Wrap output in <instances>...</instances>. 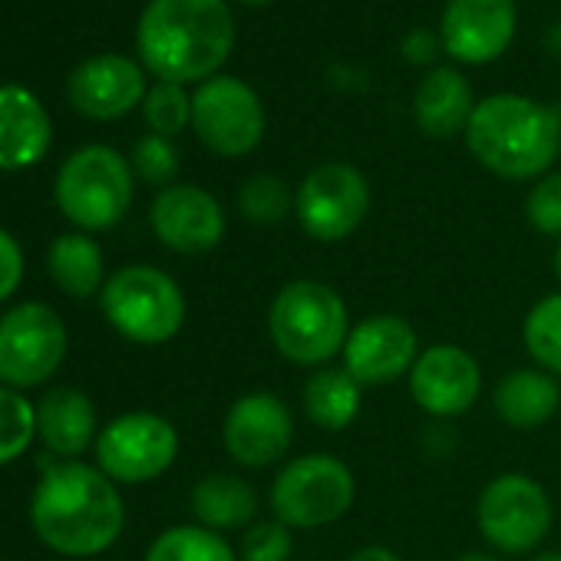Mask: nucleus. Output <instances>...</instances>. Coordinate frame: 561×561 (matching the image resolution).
I'll list each match as a JSON object with an SVG mask.
<instances>
[{
  "label": "nucleus",
  "instance_id": "nucleus-17",
  "mask_svg": "<svg viewBox=\"0 0 561 561\" xmlns=\"http://www.w3.org/2000/svg\"><path fill=\"white\" fill-rule=\"evenodd\" d=\"M515 37L512 0H449L443 11V47L459 64H489Z\"/></svg>",
  "mask_w": 561,
  "mask_h": 561
},
{
  "label": "nucleus",
  "instance_id": "nucleus-40",
  "mask_svg": "<svg viewBox=\"0 0 561 561\" xmlns=\"http://www.w3.org/2000/svg\"><path fill=\"white\" fill-rule=\"evenodd\" d=\"M551 267H554V277H558V285H561V238H558V248L551 254Z\"/></svg>",
  "mask_w": 561,
  "mask_h": 561
},
{
  "label": "nucleus",
  "instance_id": "nucleus-11",
  "mask_svg": "<svg viewBox=\"0 0 561 561\" xmlns=\"http://www.w3.org/2000/svg\"><path fill=\"white\" fill-rule=\"evenodd\" d=\"M179 456V430L159 413H123L96 436L100 469L123 485H142L172 469Z\"/></svg>",
  "mask_w": 561,
  "mask_h": 561
},
{
  "label": "nucleus",
  "instance_id": "nucleus-30",
  "mask_svg": "<svg viewBox=\"0 0 561 561\" xmlns=\"http://www.w3.org/2000/svg\"><path fill=\"white\" fill-rule=\"evenodd\" d=\"M295 554V528L271 518H257L241 531L238 558L241 561H291Z\"/></svg>",
  "mask_w": 561,
  "mask_h": 561
},
{
  "label": "nucleus",
  "instance_id": "nucleus-10",
  "mask_svg": "<svg viewBox=\"0 0 561 561\" xmlns=\"http://www.w3.org/2000/svg\"><path fill=\"white\" fill-rule=\"evenodd\" d=\"M67 357V328L44 301L18 305L0 318V380L11 390L41 387Z\"/></svg>",
  "mask_w": 561,
  "mask_h": 561
},
{
  "label": "nucleus",
  "instance_id": "nucleus-37",
  "mask_svg": "<svg viewBox=\"0 0 561 561\" xmlns=\"http://www.w3.org/2000/svg\"><path fill=\"white\" fill-rule=\"evenodd\" d=\"M545 47H548V54L561 57V24H554V27L545 34Z\"/></svg>",
  "mask_w": 561,
  "mask_h": 561
},
{
  "label": "nucleus",
  "instance_id": "nucleus-41",
  "mask_svg": "<svg viewBox=\"0 0 561 561\" xmlns=\"http://www.w3.org/2000/svg\"><path fill=\"white\" fill-rule=\"evenodd\" d=\"M241 4H251V8H261V4H271V0H241Z\"/></svg>",
  "mask_w": 561,
  "mask_h": 561
},
{
  "label": "nucleus",
  "instance_id": "nucleus-29",
  "mask_svg": "<svg viewBox=\"0 0 561 561\" xmlns=\"http://www.w3.org/2000/svg\"><path fill=\"white\" fill-rule=\"evenodd\" d=\"M37 436V407L18 390L0 387V466L14 462Z\"/></svg>",
  "mask_w": 561,
  "mask_h": 561
},
{
  "label": "nucleus",
  "instance_id": "nucleus-28",
  "mask_svg": "<svg viewBox=\"0 0 561 561\" xmlns=\"http://www.w3.org/2000/svg\"><path fill=\"white\" fill-rule=\"evenodd\" d=\"M295 195L298 188H291L288 179H280L274 172H257L238 185L234 205L244 221L271 228V225H280L288 215H295Z\"/></svg>",
  "mask_w": 561,
  "mask_h": 561
},
{
  "label": "nucleus",
  "instance_id": "nucleus-6",
  "mask_svg": "<svg viewBox=\"0 0 561 561\" xmlns=\"http://www.w3.org/2000/svg\"><path fill=\"white\" fill-rule=\"evenodd\" d=\"M357 499L354 469L331 453H305L277 469L267 502L277 522L295 531H314L341 522Z\"/></svg>",
  "mask_w": 561,
  "mask_h": 561
},
{
  "label": "nucleus",
  "instance_id": "nucleus-34",
  "mask_svg": "<svg viewBox=\"0 0 561 561\" xmlns=\"http://www.w3.org/2000/svg\"><path fill=\"white\" fill-rule=\"evenodd\" d=\"M24 280V251L21 244L0 228V301H8Z\"/></svg>",
  "mask_w": 561,
  "mask_h": 561
},
{
  "label": "nucleus",
  "instance_id": "nucleus-38",
  "mask_svg": "<svg viewBox=\"0 0 561 561\" xmlns=\"http://www.w3.org/2000/svg\"><path fill=\"white\" fill-rule=\"evenodd\" d=\"M528 561H561V548H538L535 554H528Z\"/></svg>",
  "mask_w": 561,
  "mask_h": 561
},
{
  "label": "nucleus",
  "instance_id": "nucleus-20",
  "mask_svg": "<svg viewBox=\"0 0 561 561\" xmlns=\"http://www.w3.org/2000/svg\"><path fill=\"white\" fill-rule=\"evenodd\" d=\"M492 410L508 430H541L561 410V383L538 367H515L495 383Z\"/></svg>",
  "mask_w": 561,
  "mask_h": 561
},
{
  "label": "nucleus",
  "instance_id": "nucleus-15",
  "mask_svg": "<svg viewBox=\"0 0 561 561\" xmlns=\"http://www.w3.org/2000/svg\"><path fill=\"white\" fill-rule=\"evenodd\" d=\"M413 403L436 420L469 413L482 393V367L459 344H430L407 377Z\"/></svg>",
  "mask_w": 561,
  "mask_h": 561
},
{
  "label": "nucleus",
  "instance_id": "nucleus-27",
  "mask_svg": "<svg viewBox=\"0 0 561 561\" xmlns=\"http://www.w3.org/2000/svg\"><path fill=\"white\" fill-rule=\"evenodd\" d=\"M522 347L531 367L561 377V291L535 301L522 321Z\"/></svg>",
  "mask_w": 561,
  "mask_h": 561
},
{
  "label": "nucleus",
  "instance_id": "nucleus-32",
  "mask_svg": "<svg viewBox=\"0 0 561 561\" xmlns=\"http://www.w3.org/2000/svg\"><path fill=\"white\" fill-rule=\"evenodd\" d=\"M525 221L548 238H561V172L541 175L525 195Z\"/></svg>",
  "mask_w": 561,
  "mask_h": 561
},
{
  "label": "nucleus",
  "instance_id": "nucleus-31",
  "mask_svg": "<svg viewBox=\"0 0 561 561\" xmlns=\"http://www.w3.org/2000/svg\"><path fill=\"white\" fill-rule=\"evenodd\" d=\"M146 123L156 136H175L192 123V100L179 83H159L142 100Z\"/></svg>",
  "mask_w": 561,
  "mask_h": 561
},
{
  "label": "nucleus",
  "instance_id": "nucleus-25",
  "mask_svg": "<svg viewBox=\"0 0 561 561\" xmlns=\"http://www.w3.org/2000/svg\"><path fill=\"white\" fill-rule=\"evenodd\" d=\"M50 274L57 280V288L70 298H93L96 291H103V251L90 234L70 231L60 234L50 244Z\"/></svg>",
  "mask_w": 561,
  "mask_h": 561
},
{
  "label": "nucleus",
  "instance_id": "nucleus-36",
  "mask_svg": "<svg viewBox=\"0 0 561 561\" xmlns=\"http://www.w3.org/2000/svg\"><path fill=\"white\" fill-rule=\"evenodd\" d=\"M347 561H403V558L387 545H360L357 551L347 554Z\"/></svg>",
  "mask_w": 561,
  "mask_h": 561
},
{
  "label": "nucleus",
  "instance_id": "nucleus-24",
  "mask_svg": "<svg viewBox=\"0 0 561 561\" xmlns=\"http://www.w3.org/2000/svg\"><path fill=\"white\" fill-rule=\"evenodd\" d=\"M301 407L311 426L324 433H344L357 423L364 407V387L344 367H318L308 374Z\"/></svg>",
  "mask_w": 561,
  "mask_h": 561
},
{
  "label": "nucleus",
  "instance_id": "nucleus-13",
  "mask_svg": "<svg viewBox=\"0 0 561 561\" xmlns=\"http://www.w3.org/2000/svg\"><path fill=\"white\" fill-rule=\"evenodd\" d=\"M295 413L271 390L241 393L221 423V443L234 466L267 469L285 462L295 446Z\"/></svg>",
  "mask_w": 561,
  "mask_h": 561
},
{
  "label": "nucleus",
  "instance_id": "nucleus-35",
  "mask_svg": "<svg viewBox=\"0 0 561 561\" xmlns=\"http://www.w3.org/2000/svg\"><path fill=\"white\" fill-rule=\"evenodd\" d=\"M439 44H443V41H439L433 31L416 27V31H410V34L403 37L400 54H403V60H407V64H413V67H426V64H433V60H436Z\"/></svg>",
  "mask_w": 561,
  "mask_h": 561
},
{
  "label": "nucleus",
  "instance_id": "nucleus-18",
  "mask_svg": "<svg viewBox=\"0 0 561 561\" xmlns=\"http://www.w3.org/2000/svg\"><path fill=\"white\" fill-rule=\"evenodd\" d=\"M146 100V77L129 57L103 54L70 77V103L90 119H119Z\"/></svg>",
  "mask_w": 561,
  "mask_h": 561
},
{
  "label": "nucleus",
  "instance_id": "nucleus-16",
  "mask_svg": "<svg viewBox=\"0 0 561 561\" xmlns=\"http://www.w3.org/2000/svg\"><path fill=\"white\" fill-rule=\"evenodd\" d=\"M156 238L175 254H208L221 244L228 218L221 202L202 185H169L149 211Z\"/></svg>",
  "mask_w": 561,
  "mask_h": 561
},
{
  "label": "nucleus",
  "instance_id": "nucleus-33",
  "mask_svg": "<svg viewBox=\"0 0 561 561\" xmlns=\"http://www.w3.org/2000/svg\"><path fill=\"white\" fill-rule=\"evenodd\" d=\"M133 169H136L146 182L169 188L172 179L179 175V149L172 146V139L152 133V136H146V139L136 142Z\"/></svg>",
  "mask_w": 561,
  "mask_h": 561
},
{
  "label": "nucleus",
  "instance_id": "nucleus-23",
  "mask_svg": "<svg viewBox=\"0 0 561 561\" xmlns=\"http://www.w3.org/2000/svg\"><path fill=\"white\" fill-rule=\"evenodd\" d=\"M195 525L211 531H244L257 522V492L248 479L234 472H208L192 485L188 495Z\"/></svg>",
  "mask_w": 561,
  "mask_h": 561
},
{
  "label": "nucleus",
  "instance_id": "nucleus-7",
  "mask_svg": "<svg viewBox=\"0 0 561 561\" xmlns=\"http://www.w3.org/2000/svg\"><path fill=\"white\" fill-rule=\"evenodd\" d=\"M476 525L495 554H535L554 525V505L535 476L499 472L476 499Z\"/></svg>",
  "mask_w": 561,
  "mask_h": 561
},
{
  "label": "nucleus",
  "instance_id": "nucleus-9",
  "mask_svg": "<svg viewBox=\"0 0 561 561\" xmlns=\"http://www.w3.org/2000/svg\"><path fill=\"white\" fill-rule=\"evenodd\" d=\"M370 211V182L351 162L314 165L295 195V218L301 231L321 244L347 241Z\"/></svg>",
  "mask_w": 561,
  "mask_h": 561
},
{
  "label": "nucleus",
  "instance_id": "nucleus-26",
  "mask_svg": "<svg viewBox=\"0 0 561 561\" xmlns=\"http://www.w3.org/2000/svg\"><path fill=\"white\" fill-rule=\"evenodd\" d=\"M146 561H241L221 531L205 525H172L156 535Z\"/></svg>",
  "mask_w": 561,
  "mask_h": 561
},
{
  "label": "nucleus",
  "instance_id": "nucleus-2",
  "mask_svg": "<svg viewBox=\"0 0 561 561\" xmlns=\"http://www.w3.org/2000/svg\"><path fill=\"white\" fill-rule=\"evenodd\" d=\"M136 44L162 83L182 87L221 70L234 44V21L225 0H149Z\"/></svg>",
  "mask_w": 561,
  "mask_h": 561
},
{
  "label": "nucleus",
  "instance_id": "nucleus-21",
  "mask_svg": "<svg viewBox=\"0 0 561 561\" xmlns=\"http://www.w3.org/2000/svg\"><path fill=\"white\" fill-rule=\"evenodd\" d=\"M472 113H476L472 87L459 70L439 67L420 80L416 100H413V116L426 136H433V139H453L459 133L466 136Z\"/></svg>",
  "mask_w": 561,
  "mask_h": 561
},
{
  "label": "nucleus",
  "instance_id": "nucleus-1",
  "mask_svg": "<svg viewBox=\"0 0 561 561\" xmlns=\"http://www.w3.org/2000/svg\"><path fill=\"white\" fill-rule=\"evenodd\" d=\"M31 522L37 538L70 558L106 551L123 525L126 508L116 482L87 462H50L34 489Z\"/></svg>",
  "mask_w": 561,
  "mask_h": 561
},
{
  "label": "nucleus",
  "instance_id": "nucleus-19",
  "mask_svg": "<svg viewBox=\"0 0 561 561\" xmlns=\"http://www.w3.org/2000/svg\"><path fill=\"white\" fill-rule=\"evenodd\" d=\"M50 149V116L24 87H0V169H31Z\"/></svg>",
  "mask_w": 561,
  "mask_h": 561
},
{
  "label": "nucleus",
  "instance_id": "nucleus-5",
  "mask_svg": "<svg viewBox=\"0 0 561 561\" xmlns=\"http://www.w3.org/2000/svg\"><path fill=\"white\" fill-rule=\"evenodd\" d=\"M100 308L110 328L142 347L172 341L185 324V295L175 277L152 264H126L106 277Z\"/></svg>",
  "mask_w": 561,
  "mask_h": 561
},
{
  "label": "nucleus",
  "instance_id": "nucleus-22",
  "mask_svg": "<svg viewBox=\"0 0 561 561\" xmlns=\"http://www.w3.org/2000/svg\"><path fill=\"white\" fill-rule=\"evenodd\" d=\"M37 433L44 446L64 459H73L93 446L96 433V407L83 390L60 387L44 397L37 407Z\"/></svg>",
  "mask_w": 561,
  "mask_h": 561
},
{
  "label": "nucleus",
  "instance_id": "nucleus-12",
  "mask_svg": "<svg viewBox=\"0 0 561 561\" xmlns=\"http://www.w3.org/2000/svg\"><path fill=\"white\" fill-rule=\"evenodd\" d=\"M264 106L257 93L234 77H211L192 96V129L215 156L238 159L264 139Z\"/></svg>",
  "mask_w": 561,
  "mask_h": 561
},
{
  "label": "nucleus",
  "instance_id": "nucleus-8",
  "mask_svg": "<svg viewBox=\"0 0 561 561\" xmlns=\"http://www.w3.org/2000/svg\"><path fill=\"white\" fill-rule=\"evenodd\" d=\"M57 205L83 231H106L133 205V169L110 146H83L57 175Z\"/></svg>",
  "mask_w": 561,
  "mask_h": 561
},
{
  "label": "nucleus",
  "instance_id": "nucleus-4",
  "mask_svg": "<svg viewBox=\"0 0 561 561\" xmlns=\"http://www.w3.org/2000/svg\"><path fill=\"white\" fill-rule=\"evenodd\" d=\"M351 308L344 295L318 277H295L280 285L267 305V337L295 367L318 370L344 354L351 337Z\"/></svg>",
  "mask_w": 561,
  "mask_h": 561
},
{
  "label": "nucleus",
  "instance_id": "nucleus-14",
  "mask_svg": "<svg viewBox=\"0 0 561 561\" xmlns=\"http://www.w3.org/2000/svg\"><path fill=\"white\" fill-rule=\"evenodd\" d=\"M423 354L416 328L403 314H367L354 321L351 337L341 354V367L367 390V387H390L407 380L416 357Z\"/></svg>",
  "mask_w": 561,
  "mask_h": 561
},
{
  "label": "nucleus",
  "instance_id": "nucleus-39",
  "mask_svg": "<svg viewBox=\"0 0 561 561\" xmlns=\"http://www.w3.org/2000/svg\"><path fill=\"white\" fill-rule=\"evenodd\" d=\"M456 561H499V554L495 551H466Z\"/></svg>",
  "mask_w": 561,
  "mask_h": 561
},
{
  "label": "nucleus",
  "instance_id": "nucleus-3",
  "mask_svg": "<svg viewBox=\"0 0 561 561\" xmlns=\"http://www.w3.org/2000/svg\"><path fill=\"white\" fill-rule=\"evenodd\" d=\"M466 146L476 162L499 179H541L558 159L561 123L541 103L515 93H495L476 103L466 126Z\"/></svg>",
  "mask_w": 561,
  "mask_h": 561
}]
</instances>
